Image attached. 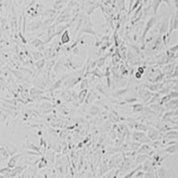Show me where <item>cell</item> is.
I'll list each match as a JSON object with an SVG mask.
<instances>
[{
	"label": "cell",
	"instance_id": "obj_5",
	"mask_svg": "<svg viewBox=\"0 0 178 178\" xmlns=\"http://www.w3.org/2000/svg\"><path fill=\"white\" fill-rule=\"evenodd\" d=\"M148 134H149L150 139L155 141V140L158 139V137L159 132H158V130H156V129H154L153 128H150L149 129H148Z\"/></svg>",
	"mask_w": 178,
	"mask_h": 178
},
{
	"label": "cell",
	"instance_id": "obj_2",
	"mask_svg": "<svg viewBox=\"0 0 178 178\" xmlns=\"http://www.w3.org/2000/svg\"><path fill=\"white\" fill-rule=\"evenodd\" d=\"M133 138L136 140V141H139V142H149L150 138L147 137L146 135H144L142 132H134L133 133Z\"/></svg>",
	"mask_w": 178,
	"mask_h": 178
},
{
	"label": "cell",
	"instance_id": "obj_11",
	"mask_svg": "<svg viewBox=\"0 0 178 178\" xmlns=\"http://www.w3.org/2000/svg\"><path fill=\"white\" fill-rule=\"evenodd\" d=\"M142 110H143V106L141 103H136L133 105V112L134 113H139V112H142Z\"/></svg>",
	"mask_w": 178,
	"mask_h": 178
},
{
	"label": "cell",
	"instance_id": "obj_16",
	"mask_svg": "<svg viewBox=\"0 0 178 178\" xmlns=\"http://www.w3.org/2000/svg\"><path fill=\"white\" fill-rule=\"evenodd\" d=\"M87 85H88V83H87V80H86V79H84V80L82 81L81 89H86L85 87H87Z\"/></svg>",
	"mask_w": 178,
	"mask_h": 178
},
{
	"label": "cell",
	"instance_id": "obj_9",
	"mask_svg": "<svg viewBox=\"0 0 178 178\" xmlns=\"http://www.w3.org/2000/svg\"><path fill=\"white\" fill-rule=\"evenodd\" d=\"M164 136L166 138H168V139H178V132L170 131V132H167V134H165Z\"/></svg>",
	"mask_w": 178,
	"mask_h": 178
},
{
	"label": "cell",
	"instance_id": "obj_14",
	"mask_svg": "<svg viewBox=\"0 0 178 178\" xmlns=\"http://www.w3.org/2000/svg\"><path fill=\"white\" fill-rule=\"evenodd\" d=\"M169 94H170V96L172 99L178 98V91H175V90H173V91H171V92L169 93Z\"/></svg>",
	"mask_w": 178,
	"mask_h": 178
},
{
	"label": "cell",
	"instance_id": "obj_6",
	"mask_svg": "<svg viewBox=\"0 0 178 178\" xmlns=\"http://www.w3.org/2000/svg\"><path fill=\"white\" fill-rule=\"evenodd\" d=\"M61 41L63 44H67L71 41V36L69 34L68 30L63 31V34L62 35V37H61Z\"/></svg>",
	"mask_w": 178,
	"mask_h": 178
},
{
	"label": "cell",
	"instance_id": "obj_3",
	"mask_svg": "<svg viewBox=\"0 0 178 178\" xmlns=\"http://www.w3.org/2000/svg\"><path fill=\"white\" fill-rule=\"evenodd\" d=\"M164 107L166 108L167 111H175L178 109V98H176V99H172L171 101H169L168 102L165 103L164 104Z\"/></svg>",
	"mask_w": 178,
	"mask_h": 178
},
{
	"label": "cell",
	"instance_id": "obj_7",
	"mask_svg": "<svg viewBox=\"0 0 178 178\" xmlns=\"http://www.w3.org/2000/svg\"><path fill=\"white\" fill-rule=\"evenodd\" d=\"M21 156V155H16V156L12 157L11 158H10V160L8 161V163H7V166H8V167L9 168H14V167H15V164L17 162V159H18V158Z\"/></svg>",
	"mask_w": 178,
	"mask_h": 178
},
{
	"label": "cell",
	"instance_id": "obj_18",
	"mask_svg": "<svg viewBox=\"0 0 178 178\" xmlns=\"http://www.w3.org/2000/svg\"><path fill=\"white\" fill-rule=\"evenodd\" d=\"M137 71H139L140 73H142V75H143V73H144V68H143V67H138V68H137Z\"/></svg>",
	"mask_w": 178,
	"mask_h": 178
},
{
	"label": "cell",
	"instance_id": "obj_12",
	"mask_svg": "<svg viewBox=\"0 0 178 178\" xmlns=\"http://www.w3.org/2000/svg\"><path fill=\"white\" fill-rule=\"evenodd\" d=\"M178 150V144H175V145H171L168 146L167 149H165L166 152H168V153H176Z\"/></svg>",
	"mask_w": 178,
	"mask_h": 178
},
{
	"label": "cell",
	"instance_id": "obj_4",
	"mask_svg": "<svg viewBox=\"0 0 178 178\" xmlns=\"http://www.w3.org/2000/svg\"><path fill=\"white\" fill-rule=\"evenodd\" d=\"M151 95L152 93L150 92L149 90H146V89H141L139 91V96L142 99V101L144 102H150V99L151 98Z\"/></svg>",
	"mask_w": 178,
	"mask_h": 178
},
{
	"label": "cell",
	"instance_id": "obj_10",
	"mask_svg": "<svg viewBox=\"0 0 178 178\" xmlns=\"http://www.w3.org/2000/svg\"><path fill=\"white\" fill-rule=\"evenodd\" d=\"M86 94H87V89H82L80 93H78V100L79 102L82 103L86 98Z\"/></svg>",
	"mask_w": 178,
	"mask_h": 178
},
{
	"label": "cell",
	"instance_id": "obj_15",
	"mask_svg": "<svg viewBox=\"0 0 178 178\" xmlns=\"http://www.w3.org/2000/svg\"><path fill=\"white\" fill-rule=\"evenodd\" d=\"M169 52H171V53H173V54H175V53H176V52H178V44H177V45H176V46H174L173 47H170V49H169Z\"/></svg>",
	"mask_w": 178,
	"mask_h": 178
},
{
	"label": "cell",
	"instance_id": "obj_8",
	"mask_svg": "<svg viewBox=\"0 0 178 178\" xmlns=\"http://www.w3.org/2000/svg\"><path fill=\"white\" fill-rule=\"evenodd\" d=\"M162 0H153L152 4H151V7H152V11H153V14H156L158 12V9L160 6Z\"/></svg>",
	"mask_w": 178,
	"mask_h": 178
},
{
	"label": "cell",
	"instance_id": "obj_17",
	"mask_svg": "<svg viewBox=\"0 0 178 178\" xmlns=\"http://www.w3.org/2000/svg\"><path fill=\"white\" fill-rule=\"evenodd\" d=\"M135 78H137V79H141V78H142V73H140L139 71H135Z\"/></svg>",
	"mask_w": 178,
	"mask_h": 178
},
{
	"label": "cell",
	"instance_id": "obj_1",
	"mask_svg": "<svg viewBox=\"0 0 178 178\" xmlns=\"http://www.w3.org/2000/svg\"><path fill=\"white\" fill-rule=\"evenodd\" d=\"M158 21V16H153V17H151L150 19L148 22L146 23V25H145V27H144V29H143V33H142V46H144V41H145V37H146V36H147V33L150 31V29H151V28L154 27V25L157 24V22Z\"/></svg>",
	"mask_w": 178,
	"mask_h": 178
},
{
	"label": "cell",
	"instance_id": "obj_13",
	"mask_svg": "<svg viewBox=\"0 0 178 178\" xmlns=\"http://www.w3.org/2000/svg\"><path fill=\"white\" fill-rule=\"evenodd\" d=\"M158 176H159V177L160 178H168L170 176L169 173L166 170V169H162V168L158 172Z\"/></svg>",
	"mask_w": 178,
	"mask_h": 178
}]
</instances>
